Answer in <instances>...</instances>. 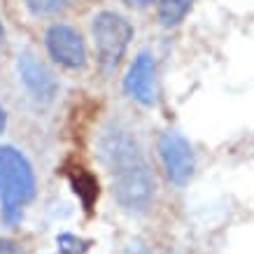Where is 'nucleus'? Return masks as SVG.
Here are the masks:
<instances>
[{"mask_svg":"<svg viewBox=\"0 0 254 254\" xmlns=\"http://www.w3.org/2000/svg\"><path fill=\"white\" fill-rule=\"evenodd\" d=\"M100 156L110 170L112 193L117 203L135 212L149 208V203L154 198L156 182L138 140L131 138L128 131H122L117 126L108 128L100 135Z\"/></svg>","mask_w":254,"mask_h":254,"instance_id":"obj_1","label":"nucleus"},{"mask_svg":"<svg viewBox=\"0 0 254 254\" xmlns=\"http://www.w3.org/2000/svg\"><path fill=\"white\" fill-rule=\"evenodd\" d=\"M35 196V175L28 159L9 145L0 147V203L2 219L7 224H19L21 210Z\"/></svg>","mask_w":254,"mask_h":254,"instance_id":"obj_2","label":"nucleus"},{"mask_svg":"<svg viewBox=\"0 0 254 254\" xmlns=\"http://www.w3.org/2000/svg\"><path fill=\"white\" fill-rule=\"evenodd\" d=\"M93 42H96V54L103 70L117 68V63L124 59L126 47L133 38L131 23L126 21V16L117 12H100L93 19Z\"/></svg>","mask_w":254,"mask_h":254,"instance_id":"obj_3","label":"nucleus"},{"mask_svg":"<svg viewBox=\"0 0 254 254\" xmlns=\"http://www.w3.org/2000/svg\"><path fill=\"white\" fill-rule=\"evenodd\" d=\"M159 156H161L163 170L173 185L189 182V177L193 175V168H196V159H193V149L185 135H180L177 131L163 133L159 138Z\"/></svg>","mask_w":254,"mask_h":254,"instance_id":"obj_4","label":"nucleus"},{"mask_svg":"<svg viewBox=\"0 0 254 254\" xmlns=\"http://www.w3.org/2000/svg\"><path fill=\"white\" fill-rule=\"evenodd\" d=\"M47 49L56 63H61L63 68L77 70L86 63V49L84 40L75 28H70L65 23H54L47 28L45 35Z\"/></svg>","mask_w":254,"mask_h":254,"instance_id":"obj_5","label":"nucleus"},{"mask_svg":"<svg viewBox=\"0 0 254 254\" xmlns=\"http://www.w3.org/2000/svg\"><path fill=\"white\" fill-rule=\"evenodd\" d=\"M19 75H21V82L26 84V89L33 93V98L42 100V103H49V100L56 96L59 91V82H56L54 72L47 68L45 63L40 61L38 56L33 54H21L19 56Z\"/></svg>","mask_w":254,"mask_h":254,"instance_id":"obj_6","label":"nucleus"},{"mask_svg":"<svg viewBox=\"0 0 254 254\" xmlns=\"http://www.w3.org/2000/svg\"><path fill=\"white\" fill-rule=\"evenodd\" d=\"M124 86L133 100L140 105H154L156 100V63L154 56L140 54L126 72Z\"/></svg>","mask_w":254,"mask_h":254,"instance_id":"obj_7","label":"nucleus"},{"mask_svg":"<svg viewBox=\"0 0 254 254\" xmlns=\"http://www.w3.org/2000/svg\"><path fill=\"white\" fill-rule=\"evenodd\" d=\"M70 185H72V191L79 196L82 205L86 210H91L93 200L98 198V182H96V177L89 175L84 168H72L70 170Z\"/></svg>","mask_w":254,"mask_h":254,"instance_id":"obj_8","label":"nucleus"},{"mask_svg":"<svg viewBox=\"0 0 254 254\" xmlns=\"http://www.w3.org/2000/svg\"><path fill=\"white\" fill-rule=\"evenodd\" d=\"M193 0H156V12L163 26H177L189 12Z\"/></svg>","mask_w":254,"mask_h":254,"instance_id":"obj_9","label":"nucleus"},{"mask_svg":"<svg viewBox=\"0 0 254 254\" xmlns=\"http://www.w3.org/2000/svg\"><path fill=\"white\" fill-rule=\"evenodd\" d=\"M56 245H59V254H84L91 247V240L77 238L72 233H61L56 238Z\"/></svg>","mask_w":254,"mask_h":254,"instance_id":"obj_10","label":"nucleus"},{"mask_svg":"<svg viewBox=\"0 0 254 254\" xmlns=\"http://www.w3.org/2000/svg\"><path fill=\"white\" fill-rule=\"evenodd\" d=\"M70 0H26V5L35 14H54L59 9L68 7Z\"/></svg>","mask_w":254,"mask_h":254,"instance_id":"obj_11","label":"nucleus"},{"mask_svg":"<svg viewBox=\"0 0 254 254\" xmlns=\"http://www.w3.org/2000/svg\"><path fill=\"white\" fill-rule=\"evenodd\" d=\"M0 254H23V252H21V247L16 245L14 240L0 238Z\"/></svg>","mask_w":254,"mask_h":254,"instance_id":"obj_12","label":"nucleus"},{"mask_svg":"<svg viewBox=\"0 0 254 254\" xmlns=\"http://www.w3.org/2000/svg\"><path fill=\"white\" fill-rule=\"evenodd\" d=\"M126 254H149V250H147V245L142 240H133V243H128V247H126Z\"/></svg>","mask_w":254,"mask_h":254,"instance_id":"obj_13","label":"nucleus"},{"mask_svg":"<svg viewBox=\"0 0 254 254\" xmlns=\"http://www.w3.org/2000/svg\"><path fill=\"white\" fill-rule=\"evenodd\" d=\"M124 2H128L133 7H145V5H149V0H124Z\"/></svg>","mask_w":254,"mask_h":254,"instance_id":"obj_14","label":"nucleus"},{"mask_svg":"<svg viewBox=\"0 0 254 254\" xmlns=\"http://www.w3.org/2000/svg\"><path fill=\"white\" fill-rule=\"evenodd\" d=\"M5 124H7V117H5V110L0 108V133L5 131Z\"/></svg>","mask_w":254,"mask_h":254,"instance_id":"obj_15","label":"nucleus"},{"mask_svg":"<svg viewBox=\"0 0 254 254\" xmlns=\"http://www.w3.org/2000/svg\"><path fill=\"white\" fill-rule=\"evenodd\" d=\"M5 42V28H2V21H0V47Z\"/></svg>","mask_w":254,"mask_h":254,"instance_id":"obj_16","label":"nucleus"}]
</instances>
